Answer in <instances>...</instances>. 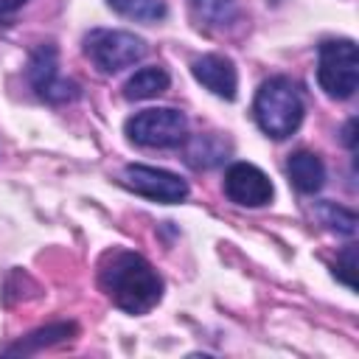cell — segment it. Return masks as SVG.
Instances as JSON below:
<instances>
[{
  "instance_id": "obj_1",
  "label": "cell",
  "mask_w": 359,
  "mask_h": 359,
  "mask_svg": "<svg viewBox=\"0 0 359 359\" xmlns=\"http://www.w3.org/2000/svg\"><path fill=\"white\" fill-rule=\"evenodd\" d=\"M98 283L107 297L126 314H146L163 297V280L154 266L129 250H112L98 266Z\"/></svg>"
},
{
  "instance_id": "obj_2",
  "label": "cell",
  "mask_w": 359,
  "mask_h": 359,
  "mask_svg": "<svg viewBox=\"0 0 359 359\" xmlns=\"http://www.w3.org/2000/svg\"><path fill=\"white\" fill-rule=\"evenodd\" d=\"M252 112L264 135H269L272 140L289 137L292 132H297L303 121V98H300L297 84L283 76L264 81L255 93Z\"/></svg>"
},
{
  "instance_id": "obj_3",
  "label": "cell",
  "mask_w": 359,
  "mask_h": 359,
  "mask_svg": "<svg viewBox=\"0 0 359 359\" xmlns=\"http://www.w3.org/2000/svg\"><path fill=\"white\" fill-rule=\"evenodd\" d=\"M317 81L331 98H351L359 84V53L351 39H328L320 45Z\"/></svg>"
},
{
  "instance_id": "obj_4",
  "label": "cell",
  "mask_w": 359,
  "mask_h": 359,
  "mask_svg": "<svg viewBox=\"0 0 359 359\" xmlns=\"http://www.w3.org/2000/svg\"><path fill=\"white\" fill-rule=\"evenodd\" d=\"M126 135L143 149H171L188 140V121L180 109L171 107L143 109L126 121Z\"/></svg>"
},
{
  "instance_id": "obj_5",
  "label": "cell",
  "mask_w": 359,
  "mask_h": 359,
  "mask_svg": "<svg viewBox=\"0 0 359 359\" xmlns=\"http://www.w3.org/2000/svg\"><path fill=\"white\" fill-rule=\"evenodd\" d=\"M84 53L101 73H118L146 56V42L129 31L95 28L84 36Z\"/></svg>"
},
{
  "instance_id": "obj_6",
  "label": "cell",
  "mask_w": 359,
  "mask_h": 359,
  "mask_svg": "<svg viewBox=\"0 0 359 359\" xmlns=\"http://www.w3.org/2000/svg\"><path fill=\"white\" fill-rule=\"evenodd\" d=\"M123 185L154 202H182L188 196V182L177 174L154 165H126L121 174Z\"/></svg>"
},
{
  "instance_id": "obj_7",
  "label": "cell",
  "mask_w": 359,
  "mask_h": 359,
  "mask_svg": "<svg viewBox=\"0 0 359 359\" xmlns=\"http://www.w3.org/2000/svg\"><path fill=\"white\" fill-rule=\"evenodd\" d=\"M224 194L230 196V202L244 205V208H261L272 202V182L269 177L252 165V163H233L224 171Z\"/></svg>"
},
{
  "instance_id": "obj_8",
  "label": "cell",
  "mask_w": 359,
  "mask_h": 359,
  "mask_svg": "<svg viewBox=\"0 0 359 359\" xmlns=\"http://www.w3.org/2000/svg\"><path fill=\"white\" fill-rule=\"evenodd\" d=\"M28 79L45 101H67V98L79 95V87L59 76V62H56L53 45H39L34 50L31 65H28Z\"/></svg>"
},
{
  "instance_id": "obj_9",
  "label": "cell",
  "mask_w": 359,
  "mask_h": 359,
  "mask_svg": "<svg viewBox=\"0 0 359 359\" xmlns=\"http://www.w3.org/2000/svg\"><path fill=\"white\" fill-rule=\"evenodd\" d=\"M191 73H194V79H196L205 90H210L213 95H219V98H224V101H233V98H236L238 73H236V67H233L230 59H224V56H219V53H205V56L194 59Z\"/></svg>"
},
{
  "instance_id": "obj_10",
  "label": "cell",
  "mask_w": 359,
  "mask_h": 359,
  "mask_svg": "<svg viewBox=\"0 0 359 359\" xmlns=\"http://www.w3.org/2000/svg\"><path fill=\"white\" fill-rule=\"evenodd\" d=\"M286 171H289L292 185H294L300 194H314V191H320L323 182H325V165H323V160H320L317 154H311V151H297V154H292Z\"/></svg>"
},
{
  "instance_id": "obj_11",
  "label": "cell",
  "mask_w": 359,
  "mask_h": 359,
  "mask_svg": "<svg viewBox=\"0 0 359 359\" xmlns=\"http://www.w3.org/2000/svg\"><path fill=\"white\" fill-rule=\"evenodd\" d=\"M191 14L199 28L224 31L238 20L236 0H191Z\"/></svg>"
},
{
  "instance_id": "obj_12",
  "label": "cell",
  "mask_w": 359,
  "mask_h": 359,
  "mask_svg": "<svg viewBox=\"0 0 359 359\" xmlns=\"http://www.w3.org/2000/svg\"><path fill=\"white\" fill-rule=\"evenodd\" d=\"M168 73L163 67H140L135 76H129V81L123 84V95L129 101H146V98H154L160 93L168 90Z\"/></svg>"
},
{
  "instance_id": "obj_13",
  "label": "cell",
  "mask_w": 359,
  "mask_h": 359,
  "mask_svg": "<svg viewBox=\"0 0 359 359\" xmlns=\"http://www.w3.org/2000/svg\"><path fill=\"white\" fill-rule=\"evenodd\" d=\"M224 154H227V143H222L216 135H194L185 149V160L194 168H210L222 163Z\"/></svg>"
},
{
  "instance_id": "obj_14",
  "label": "cell",
  "mask_w": 359,
  "mask_h": 359,
  "mask_svg": "<svg viewBox=\"0 0 359 359\" xmlns=\"http://www.w3.org/2000/svg\"><path fill=\"white\" fill-rule=\"evenodd\" d=\"M112 11L121 17L137 20V22H157L165 17V3L163 0H107Z\"/></svg>"
},
{
  "instance_id": "obj_15",
  "label": "cell",
  "mask_w": 359,
  "mask_h": 359,
  "mask_svg": "<svg viewBox=\"0 0 359 359\" xmlns=\"http://www.w3.org/2000/svg\"><path fill=\"white\" fill-rule=\"evenodd\" d=\"M323 222H325L331 230L342 233V236H353V233H356V216H353L351 210L339 208V205L325 202V205H323Z\"/></svg>"
},
{
  "instance_id": "obj_16",
  "label": "cell",
  "mask_w": 359,
  "mask_h": 359,
  "mask_svg": "<svg viewBox=\"0 0 359 359\" xmlns=\"http://www.w3.org/2000/svg\"><path fill=\"white\" fill-rule=\"evenodd\" d=\"M73 331V325H48V328H42V331H34L25 342H20V345H11L8 351L14 353V351H31L34 345H48V342H56V339H62V337H67Z\"/></svg>"
},
{
  "instance_id": "obj_17",
  "label": "cell",
  "mask_w": 359,
  "mask_h": 359,
  "mask_svg": "<svg viewBox=\"0 0 359 359\" xmlns=\"http://www.w3.org/2000/svg\"><path fill=\"white\" fill-rule=\"evenodd\" d=\"M353 269H356V250L353 247H345L342 250V255H339V261H337V266H334V275L345 283V286H356V280H353Z\"/></svg>"
},
{
  "instance_id": "obj_18",
  "label": "cell",
  "mask_w": 359,
  "mask_h": 359,
  "mask_svg": "<svg viewBox=\"0 0 359 359\" xmlns=\"http://www.w3.org/2000/svg\"><path fill=\"white\" fill-rule=\"evenodd\" d=\"M25 0H0V14L3 11H14V8H20Z\"/></svg>"
},
{
  "instance_id": "obj_19",
  "label": "cell",
  "mask_w": 359,
  "mask_h": 359,
  "mask_svg": "<svg viewBox=\"0 0 359 359\" xmlns=\"http://www.w3.org/2000/svg\"><path fill=\"white\" fill-rule=\"evenodd\" d=\"M345 143H348V146L353 149V121H351V123L345 126Z\"/></svg>"
}]
</instances>
